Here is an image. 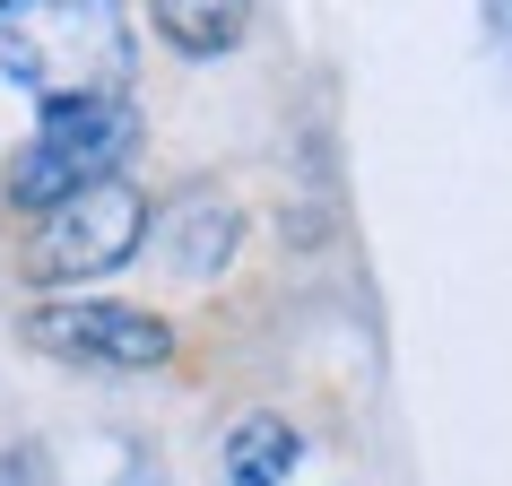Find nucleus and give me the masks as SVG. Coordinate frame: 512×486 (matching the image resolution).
Returning <instances> with one entry per match:
<instances>
[{"mask_svg": "<svg viewBox=\"0 0 512 486\" xmlns=\"http://www.w3.org/2000/svg\"><path fill=\"white\" fill-rule=\"evenodd\" d=\"M27 339L44 356H70V365H105V374H157L174 356V330L139 304H35Z\"/></svg>", "mask_w": 512, "mask_h": 486, "instance_id": "20e7f679", "label": "nucleus"}, {"mask_svg": "<svg viewBox=\"0 0 512 486\" xmlns=\"http://www.w3.org/2000/svg\"><path fill=\"white\" fill-rule=\"evenodd\" d=\"M217 460H226V486H287L304 460V434L287 417H270V408H252V417H235Z\"/></svg>", "mask_w": 512, "mask_h": 486, "instance_id": "39448f33", "label": "nucleus"}, {"mask_svg": "<svg viewBox=\"0 0 512 486\" xmlns=\"http://www.w3.org/2000/svg\"><path fill=\"white\" fill-rule=\"evenodd\" d=\"M113 486H165V469H157V460H148V452H131V460H122V478H113Z\"/></svg>", "mask_w": 512, "mask_h": 486, "instance_id": "9d476101", "label": "nucleus"}, {"mask_svg": "<svg viewBox=\"0 0 512 486\" xmlns=\"http://www.w3.org/2000/svg\"><path fill=\"white\" fill-rule=\"evenodd\" d=\"M486 27H495V53H504V70H512V0H486Z\"/></svg>", "mask_w": 512, "mask_h": 486, "instance_id": "1a4fd4ad", "label": "nucleus"}, {"mask_svg": "<svg viewBox=\"0 0 512 486\" xmlns=\"http://www.w3.org/2000/svg\"><path fill=\"white\" fill-rule=\"evenodd\" d=\"M131 139H139V113L122 96H105V105H53L35 122V139L9 157V200L53 209V200H70L87 183H113L122 157H131Z\"/></svg>", "mask_w": 512, "mask_h": 486, "instance_id": "f03ea898", "label": "nucleus"}, {"mask_svg": "<svg viewBox=\"0 0 512 486\" xmlns=\"http://www.w3.org/2000/svg\"><path fill=\"white\" fill-rule=\"evenodd\" d=\"M165 235H174V270H183V278H209L217 261L235 252V209H226V200H183Z\"/></svg>", "mask_w": 512, "mask_h": 486, "instance_id": "0eeeda50", "label": "nucleus"}, {"mask_svg": "<svg viewBox=\"0 0 512 486\" xmlns=\"http://www.w3.org/2000/svg\"><path fill=\"white\" fill-rule=\"evenodd\" d=\"M139 235H148V200L113 174V183H87V191H70V200L44 209L27 270L53 278V287H70V278H105V270H122V261L139 252Z\"/></svg>", "mask_w": 512, "mask_h": 486, "instance_id": "7ed1b4c3", "label": "nucleus"}, {"mask_svg": "<svg viewBox=\"0 0 512 486\" xmlns=\"http://www.w3.org/2000/svg\"><path fill=\"white\" fill-rule=\"evenodd\" d=\"M0 486H44V460H35L27 443H18V452L0 460Z\"/></svg>", "mask_w": 512, "mask_h": 486, "instance_id": "6e6552de", "label": "nucleus"}, {"mask_svg": "<svg viewBox=\"0 0 512 486\" xmlns=\"http://www.w3.org/2000/svg\"><path fill=\"white\" fill-rule=\"evenodd\" d=\"M0 79L35 105H105L131 87V18L122 0H0Z\"/></svg>", "mask_w": 512, "mask_h": 486, "instance_id": "f257e3e1", "label": "nucleus"}, {"mask_svg": "<svg viewBox=\"0 0 512 486\" xmlns=\"http://www.w3.org/2000/svg\"><path fill=\"white\" fill-rule=\"evenodd\" d=\"M252 18V0H157V35L174 53H226Z\"/></svg>", "mask_w": 512, "mask_h": 486, "instance_id": "423d86ee", "label": "nucleus"}]
</instances>
